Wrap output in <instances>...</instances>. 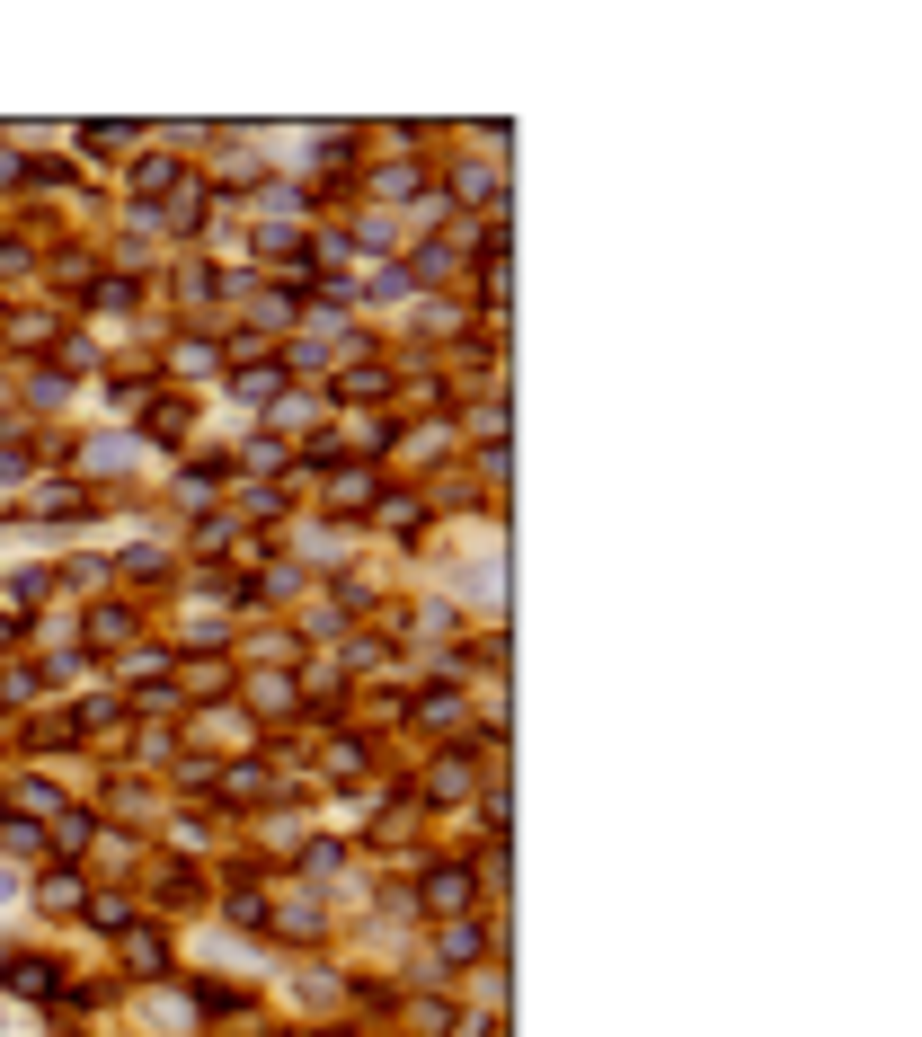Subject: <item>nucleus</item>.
Returning <instances> with one entry per match:
<instances>
[{"label": "nucleus", "mask_w": 922, "mask_h": 1037, "mask_svg": "<svg viewBox=\"0 0 922 1037\" xmlns=\"http://www.w3.org/2000/svg\"><path fill=\"white\" fill-rule=\"evenodd\" d=\"M9 896H18V887H9V878H0V905H9Z\"/></svg>", "instance_id": "f257e3e1"}]
</instances>
